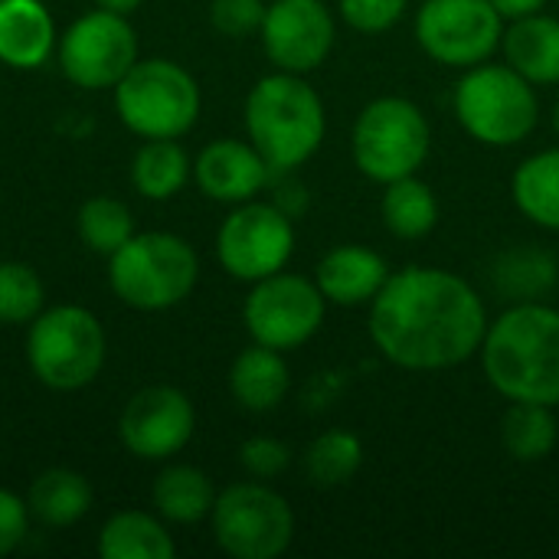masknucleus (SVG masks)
<instances>
[{
    "label": "nucleus",
    "mask_w": 559,
    "mask_h": 559,
    "mask_svg": "<svg viewBox=\"0 0 559 559\" xmlns=\"http://www.w3.org/2000/svg\"><path fill=\"white\" fill-rule=\"evenodd\" d=\"M488 314L455 272L406 265L370 301V337L403 370H449L481 350Z\"/></svg>",
    "instance_id": "f257e3e1"
},
{
    "label": "nucleus",
    "mask_w": 559,
    "mask_h": 559,
    "mask_svg": "<svg viewBox=\"0 0 559 559\" xmlns=\"http://www.w3.org/2000/svg\"><path fill=\"white\" fill-rule=\"evenodd\" d=\"M491 386L511 403H559V311L540 301L508 308L481 341Z\"/></svg>",
    "instance_id": "f03ea898"
},
{
    "label": "nucleus",
    "mask_w": 559,
    "mask_h": 559,
    "mask_svg": "<svg viewBox=\"0 0 559 559\" xmlns=\"http://www.w3.org/2000/svg\"><path fill=\"white\" fill-rule=\"evenodd\" d=\"M246 128L272 174H285L318 154L328 131L324 102L298 72H275L249 92Z\"/></svg>",
    "instance_id": "7ed1b4c3"
},
{
    "label": "nucleus",
    "mask_w": 559,
    "mask_h": 559,
    "mask_svg": "<svg viewBox=\"0 0 559 559\" xmlns=\"http://www.w3.org/2000/svg\"><path fill=\"white\" fill-rule=\"evenodd\" d=\"M455 118L485 147H511L521 144L537 128V95L534 82H527L508 62H478L465 69L452 95Z\"/></svg>",
    "instance_id": "20e7f679"
},
{
    "label": "nucleus",
    "mask_w": 559,
    "mask_h": 559,
    "mask_svg": "<svg viewBox=\"0 0 559 559\" xmlns=\"http://www.w3.org/2000/svg\"><path fill=\"white\" fill-rule=\"evenodd\" d=\"M432 147V128L423 108L403 95H383L364 105L354 121V164L377 183L413 177Z\"/></svg>",
    "instance_id": "39448f33"
},
{
    "label": "nucleus",
    "mask_w": 559,
    "mask_h": 559,
    "mask_svg": "<svg viewBox=\"0 0 559 559\" xmlns=\"http://www.w3.org/2000/svg\"><path fill=\"white\" fill-rule=\"evenodd\" d=\"M193 249L170 233L131 236L111 255V288L141 311H164L183 301L197 285Z\"/></svg>",
    "instance_id": "423d86ee"
},
{
    "label": "nucleus",
    "mask_w": 559,
    "mask_h": 559,
    "mask_svg": "<svg viewBox=\"0 0 559 559\" xmlns=\"http://www.w3.org/2000/svg\"><path fill=\"white\" fill-rule=\"evenodd\" d=\"M121 121L144 138H180L200 115L197 82L167 59L134 62L115 92Z\"/></svg>",
    "instance_id": "0eeeda50"
},
{
    "label": "nucleus",
    "mask_w": 559,
    "mask_h": 559,
    "mask_svg": "<svg viewBox=\"0 0 559 559\" xmlns=\"http://www.w3.org/2000/svg\"><path fill=\"white\" fill-rule=\"evenodd\" d=\"M33 373L52 390H79L92 383L105 364L102 324L85 308H52L29 331Z\"/></svg>",
    "instance_id": "6e6552de"
},
{
    "label": "nucleus",
    "mask_w": 559,
    "mask_h": 559,
    "mask_svg": "<svg viewBox=\"0 0 559 559\" xmlns=\"http://www.w3.org/2000/svg\"><path fill=\"white\" fill-rule=\"evenodd\" d=\"M216 544L236 559H275L292 547L295 514L265 485H233L213 504Z\"/></svg>",
    "instance_id": "1a4fd4ad"
},
{
    "label": "nucleus",
    "mask_w": 559,
    "mask_h": 559,
    "mask_svg": "<svg viewBox=\"0 0 559 559\" xmlns=\"http://www.w3.org/2000/svg\"><path fill=\"white\" fill-rule=\"evenodd\" d=\"M501 36L504 16L491 0H426L416 13V43L452 69L488 62Z\"/></svg>",
    "instance_id": "9d476101"
},
{
    "label": "nucleus",
    "mask_w": 559,
    "mask_h": 559,
    "mask_svg": "<svg viewBox=\"0 0 559 559\" xmlns=\"http://www.w3.org/2000/svg\"><path fill=\"white\" fill-rule=\"evenodd\" d=\"M324 305L318 282L301 275L275 272L269 278H259L252 295L246 298V328L255 337V344L292 350L311 341L324 324Z\"/></svg>",
    "instance_id": "9b49d317"
},
{
    "label": "nucleus",
    "mask_w": 559,
    "mask_h": 559,
    "mask_svg": "<svg viewBox=\"0 0 559 559\" xmlns=\"http://www.w3.org/2000/svg\"><path fill=\"white\" fill-rule=\"evenodd\" d=\"M216 252L233 278L259 282L285 269L295 252L292 216L278 203H242L219 229Z\"/></svg>",
    "instance_id": "f8f14e48"
},
{
    "label": "nucleus",
    "mask_w": 559,
    "mask_h": 559,
    "mask_svg": "<svg viewBox=\"0 0 559 559\" xmlns=\"http://www.w3.org/2000/svg\"><path fill=\"white\" fill-rule=\"evenodd\" d=\"M134 29L121 13L95 10L69 26L62 36V69L82 88H105L118 85L128 69L134 66Z\"/></svg>",
    "instance_id": "ddd939ff"
},
{
    "label": "nucleus",
    "mask_w": 559,
    "mask_h": 559,
    "mask_svg": "<svg viewBox=\"0 0 559 559\" xmlns=\"http://www.w3.org/2000/svg\"><path fill=\"white\" fill-rule=\"evenodd\" d=\"M265 56L282 72H311L334 49V16L324 0H275L262 20Z\"/></svg>",
    "instance_id": "4468645a"
},
{
    "label": "nucleus",
    "mask_w": 559,
    "mask_h": 559,
    "mask_svg": "<svg viewBox=\"0 0 559 559\" xmlns=\"http://www.w3.org/2000/svg\"><path fill=\"white\" fill-rule=\"evenodd\" d=\"M118 429L138 459H167L190 442L193 406L174 386H147L124 406Z\"/></svg>",
    "instance_id": "2eb2a0df"
},
{
    "label": "nucleus",
    "mask_w": 559,
    "mask_h": 559,
    "mask_svg": "<svg viewBox=\"0 0 559 559\" xmlns=\"http://www.w3.org/2000/svg\"><path fill=\"white\" fill-rule=\"evenodd\" d=\"M272 177V167L265 157L246 144V141H213L200 157H197V183L203 187L206 197L219 203H246L252 200Z\"/></svg>",
    "instance_id": "dca6fc26"
},
{
    "label": "nucleus",
    "mask_w": 559,
    "mask_h": 559,
    "mask_svg": "<svg viewBox=\"0 0 559 559\" xmlns=\"http://www.w3.org/2000/svg\"><path fill=\"white\" fill-rule=\"evenodd\" d=\"M386 278H390L386 259L357 242L334 246L314 269V282H318L321 295L341 308L370 305L377 298V292L386 285Z\"/></svg>",
    "instance_id": "f3484780"
},
{
    "label": "nucleus",
    "mask_w": 559,
    "mask_h": 559,
    "mask_svg": "<svg viewBox=\"0 0 559 559\" xmlns=\"http://www.w3.org/2000/svg\"><path fill=\"white\" fill-rule=\"evenodd\" d=\"M501 49L511 69H518L534 85L559 82V20L547 13H531L511 20L501 36Z\"/></svg>",
    "instance_id": "a211bd4d"
},
{
    "label": "nucleus",
    "mask_w": 559,
    "mask_h": 559,
    "mask_svg": "<svg viewBox=\"0 0 559 559\" xmlns=\"http://www.w3.org/2000/svg\"><path fill=\"white\" fill-rule=\"evenodd\" d=\"M292 386V373L285 357L275 347L255 344L242 350L229 370V390L236 403L249 413H269L275 409Z\"/></svg>",
    "instance_id": "6ab92c4d"
},
{
    "label": "nucleus",
    "mask_w": 559,
    "mask_h": 559,
    "mask_svg": "<svg viewBox=\"0 0 559 559\" xmlns=\"http://www.w3.org/2000/svg\"><path fill=\"white\" fill-rule=\"evenodd\" d=\"M52 49V20L39 0H0V59L16 69L39 66Z\"/></svg>",
    "instance_id": "aec40b11"
},
{
    "label": "nucleus",
    "mask_w": 559,
    "mask_h": 559,
    "mask_svg": "<svg viewBox=\"0 0 559 559\" xmlns=\"http://www.w3.org/2000/svg\"><path fill=\"white\" fill-rule=\"evenodd\" d=\"M511 193L531 223L559 233V147L527 157L514 170Z\"/></svg>",
    "instance_id": "412c9836"
},
{
    "label": "nucleus",
    "mask_w": 559,
    "mask_h": 559,
    "mask_svg": "<svg viewBox=\"0 0 559 559\" xmlns=\"http://www.w3.org/2000/svg\"><path fill=\"white\" fill-rule=\"evenodd\" d=\"M380 213H383V226L396 239H423L439 223V200L432 187L413 174V177H400L386 183Z\"/></svg>",
    "instance_id": "4be33fe9"
},
{
    "label": "nucleus",
    "mask_w": 559,
    "mask_h": 559,
    "mask_svg": "<svg viewBox=\"0 0 559 559\" xmlns=\"http://www.w3.org/2000/svg\"><path fill=\"white\" fill-rule=\"evenodd\" d=\"M501 442L518 462H544L559 442V423L547 403H511L501 419Z\"/></svg>",
    "instance_id": "5701e85b"
},
{
    "label": "nucleus",
    "mask_w": 559,
    "mask_h": 559,
    "mask_svg": "<svg viewBox=\"0 0 559 559\" xmlns=\"http://www.w3.org/2000/svg\"><path fill=\"white\" fill-rule=\"evenodd\" d=\"M98 550L105 559H170L174 540L154 518L141 511H124L105 524Z\"/></svg>",
    "instance_id": "b1692460"
},
{
    "label": "nucleus",
    "mask_w": 559,
    "mask_h": 559,
    "mask_svg": "<svg viewBox=\"0 0 559 559\" xmlns=\"http://www.w3.org/2000/svg\"><path fill=\"white\" fill-rule=\"evenodd\" d=\"M216 495L203 472L190 465H174L154 481V508L177 524H197L213 514Z\"/></svg>",
    "instance_id": "393cba45"
},
{
    "label": "nucleus",
    "mask_w": 559,
    "mask_h": 559,
    "mask_svg": "<svg viewBox=\"0 0 559 559\" xmlns=\"http://www.w3.org/2000/svg\"><path fill=\"white\" fill-rule=\"evenodd\" d=\"M29 508L43 524L66 527V524H75L79 518H85V511L92 508V488L82 475L52 468L33 481Z\"/></svg>",
    "instance_id": "a878e982"
},
{
    "label": "nucleus",
    "mask_w": 559,
    "mask_h": 559,
    "mask_svg": "<svg viewBox=\"0 0 559 559\" xmlns=\"http://www.w3.org/2000/svg\"><path fill=\"white\" fill-rule=\"evenodd\" d=\"M557 272L559 269L550 252L534 249V246H518L495 262L491 278L501 295H511L514 301H537L540 295L554 288Z\"/></svg>",
    "instance_id": "bb28decb"
},
{
    "label": "nucleus",
    "mask_w": 559,
    "mask_h": 559,
    "mask_svg": "<svg viewBox=\"0 0 559 559\" xmlns=\"http://www.w3.org/2000/svg\"><path fill=\"white\" fill-rule=\"evenodd\" d=\"M364 465V442L347 429H331L318 436L305 452V472L318 488L347 485Z\"/></svg>",
    "instance_id": "cd10ccee"
},
{
    "label": "nucleus",
    "mask_w": 559,
    "mask_h": 559,
    "mask_svg": "<svg viewBox=\"0 0 559 559\" xmlns=\"http://www.w3.org/2000/svg\"><path fill=\"white\" fill-rule=\"evenodd\" d=\"M190 174V160L174 138H151L134 157V187L151 200L174 197Z\"/></svg>",
    "instance_id": "c85d7f7f"
},
{
    "label": "nucleus",
    "mask_w": 559,
    "mask_h": 559,
    "mask_svg": "<svg viewBox=\"0 0 559 559\" xmlns=\"http://www.w3.org/2000/svg\"><path fill=\"white\" fill-rule=\"evenodd\" d=\"M79 233L92 252L115 255L134 236V219H131L124 203L108 200V197H95L79 213Z\"/></svg>",
    "instance_id": "c756f323"
},
{
    "label": "nucleus",
    "mask_w": 559,
    "mask_h": 559,
    "mask_svg": "<svg viewBox=\"0 0 559 559\" xmlns=\"http://www.w3.org/2000/svg\"><path fill=\"white\" fill-rule=\"evenodd\" d=\"M43 308V282L29 265L3 262L0 265V321L3 324H23L36 318Z\"/></svg>",
    "instance_id": "7c9ffc66"
},
{
    "label": "nucleus",
    "mask_w": 559,
    "mask_h": 559,
    "mask_svg": "<svg viewBox=\"0 0 559 559\" xmlns=\"http://www.w3.org/2000/svg\"><path fill=\"white\" fill-rule=\"evenodd\" d=\"M337 10L357 33H386L403 20L406 0H337Z\"/></svg>",
    "instance_id": "2f4dec72"
},
{
    "label": "nucleus",
    "mask_w": 559,
    "mask_h": 559,
    "mask_svg": "<svg viewBox=\"0 0 559 559\" xmlns=\"http://www.w3.org/2000/svg\"><path fill=\"white\" fill-rule=\"evenodd\" d=\"M239 462L255 478H275L292 465V449L285 442H278V439L255 436L239 449Z\"/></svg>",
    "instance_id": "473e14b6"
},
{
    "label": "nucleus",
    "mask_w": 559,
    "mask_h": 559,
    "mask_svg": "<svg viewBox=\"0 0 559 559\" xmlns=\"http://www.w3.org/2000/svg\"><path fill=\"white\" fill-rule=\"evenodd\" d=\"M210 16L223 36H249L262 29L265 3L262 0H213Z\"/></svg>",
    "instance_id": "72a5a7b5"
},
{
    "label": "nucleus",
    "mask_w": 559,
    "mask_h": 559,
    "mask_svg": "<svg viewBox=\"0 0 559 559\" xmlns=\"http://www.w3.org/2000/svg\"><path fill=\"white\" fill-rule=\"evenodd\" d=\"M26 537V511L23 501L10 491H0V557L16 550V544Z\"/></svg>",
    "instance_id": "f704fd0d"
},
{
    "label": "nucleus",
    "mask_w": 559,
    "mask_h": 559,
    "mask_svg": "<svg viewBox=\"0 0 559 559\" xmlns=\"http://www.w3.org/2000/svg\"><path fill=\"white\" fill-rule=\"evenodd\" d=\"M495 10L504 16V20H521V16H531V13H540L547 0H491Z\"/></svg>",
    "instance_id": "c9c22d12"
},
{
    "label": "nucleus",
    "mask_w": 559,
    "mask_h": 559,
    "mask_svg": "<svg viewBox=\"0 0 559 559\" xmlns=\"http://www.w3.org/2000/svg\"><path fill=\"white\" fill-rule=\"evenodd\" d=\"M138 3H141V0H98V7H102V10H111V13H121V16H124V13H131Z\"/></svg>",
    "instance_id": "e433bc0d"
},
{
    "label": "nucleus",
    "mask_w": 559,
    "mask_h": 559,
    "mask_svg": "<svg viewBox=\"0 0 559 559\" xmlns=\"http://www.w3.org/2000/svg\"><path fill=\"white\" fill-rule=\"evenodd\" d=\"M554 128H557V134H559V102H557V108H554Z\"/></svg>",
    "instance_id": "4c0bfd02"
}]
</instances>
